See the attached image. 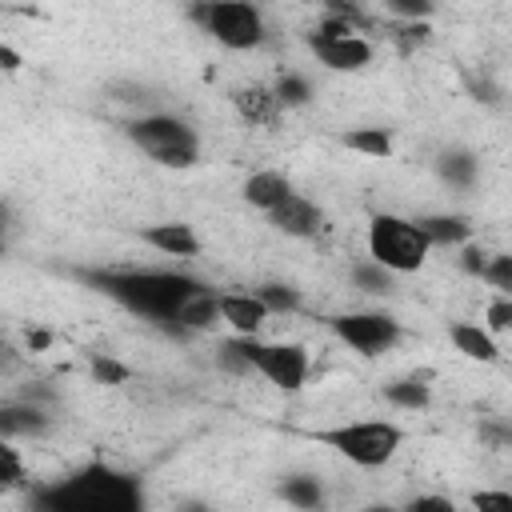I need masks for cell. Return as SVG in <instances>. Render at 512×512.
Listing matches in <instances>:
<instances>
[{
  "mask_svg": "<svg viewBox=\"0 0 512 512\" xmlns=\"http://www.w3.org/2000/svg\"><path fill=\"white\" fill-rule=\"evenodd\" d=\"M92 284L100 292H108L112 300H120L124 308L148 316V320H176V312L188 304V296H196L204 284L180 276V272H96Z\"/></svg>",
  "mask_w": 512,
  "mask_h": 512,
  "instance_id": "6da1fadb",
  "label": "cell"
},
{
  "mask_svg": "<svg viewBox=\"0 0 512 512\" xmlns=\"http://www.w3.org/2000/svg\"><path fill=\"white\" fill-rule=\"evenodd\" d=\"M36 504L44 508H140L136 484L104 464H88L84 472L68 476L64 484H56L52 492H40Z\"/></svg>",
  "mask_w": 512,
  "mask_h": 512,
  "instance_id": "7a4b0ae2",
  "label": "cell"
},
{
  "mask_svg": "<svg viewBox=\"0 0 512 512\" xmlns=\"http://www.w3.org/2000/svg\"><path fill=\"white\" fill-rule=\"evenodd\" d=\"M128 140L156 164L164 168H192L200 160V140L196 132L180 120V116H168V112H152V116H140L128 124Z\"/></svg>",
  "mask_w": 512,
  "mask_h": 512,
  "instance_id": "3957f363",
  "label": "cell"
},
{
  "mask_svg": "<svg viewBox=\"0 0 512 512\" xmlns=\"http://www.w3.org/2000/svg\"><path fill=\"white\" fill-rule=\"evenodd\" d=\"M428 252H432V240L424 236V228L416 220H404V216H392V212L372 216L368 256L376 264H384L388 272H416V268H424Z\"/></svg>",
  "mask_w": 512,
  "mask_h": 512,
  "instance_id": "277c9868",
  "label": "cell"
},
{
  "mask_svg": "<svg viewBox=\"0 0 512 512\" xmlns=\"http://www.w3.org/2000/svg\"><path fill=\"white\" fill-rule=\"evenodd\" d=\"M320 444L336 448L344 460L360 464V468H380L396 456V448L404 444V428L392 420H356V424H340V428H324L312 432Z\"/></svg>",
  "mask_w": 512,
  "mask_h": 512,
  "instance_id": "5b68a950",
  "label": "cell"
},
{
  "mask_svg": "<svg viewBox=\"0 0 512 512\" xmlns=\"http://www.w3.org/2000/svg\"><path fill=\"white\" fill-rule=\"evenodd\" d=\"M192 20L232 52H248L264 40V16L248 0H200L192 4Z\"/></svg>",
  "mask_w": 512,
  "mask_h": 512,
  "instance_id": "8992f818",
  "label": "cell"
},
{
  "mask_svg": "<svg viewBox=\"0 0 512 512\" xmlns=\"http://www.w3.org/2000/svg\"><path fill=\"white\" fill-rule=\"evenodd\" d=\"M328 324L360 356H380L400 340V324L388 312H344V316H332Z\"/></svg>",
  "mask_w": 512,
  "mask_h": 512,
  "instance_id": "52a82bcc",
  "label": "cell"
},
{
  "mask_svg": "<svg viewBox=\"0 0 512 512\" xmlns=\"http://www.w3.org/2000/svg\"><path fill=\"white\" fill-rule=\"evenodd\" d=\"M248 352L256 372L276 384L280 392H296L308 380V348L304 344H260L256 336H248Z\"/></svg>",
  "mask_w": 512,
  "mask_h": 512,
  "instance_id": "ba28073f",
  "label": "cell"
},
{
  "mask_svg": "<svg viewBox=\"0 0 512 512\" xmlns=\"http://www.w3.org/2000/svg\"><path fill=\"white\" fill-rule=\"evenodd\" d=\"M308 48L332 72H360V68L372 64V44L364 36H356V32L352 36H320V32H312Z\"/></svg>",
  "mask_w": 512,
  "mask_h": 512,
  "instance_id": "9c48e42d",
  "label": "cell"
},
{
  "mask_svg": "<svg viewBox=\"0 0 512 512\" xmlns=\"http://www.w3.org/2000/svg\"><path fill=\"white\" fill-rule=\"evenodd\" d=\"M268 220H272V228L276 232H284V236H316L320 228H324V212L308 200V196H300V192H288L272 212H268Z\"/></svg>",
  "mask_w": 512,
  "mask_h": 512,
  "instance_id": "30bf717a",
  "label": "cell"
},
{
  "mask_svg": "<svg viewBox=\"0 0 512 512\" xmlns=\"http://www.w3.org/2000/svg\"><path fill=\"white\" fill-rule=\"evenodd\" d=\"M220 316L236 336H256L272 312L256 292H220Z\"/></svg>",
  "mask_w": 512,
  "mask_h": 512,
  "instance_id": "8fae6325",
  "label": "cell"
},
{
  "mask_svg": "<svg viewBox=\"0 0 512 512\" xmlns=\"http://www.w3.org/2000/svg\"><path fill=\"white\" fill-rule=\"evenodd\" d=\"M232 104H236V112L248 120V124H276L280 120V96H276V88H260V84H248V88H236L232 92Z\"/></svg>",
  "mask_w": 512,
  "mask_h": 512,
  "instance_id": "7c38bea8",
  "label": "cell"
},
{
  "mask_svg": "<svg viewBox=\"0 0 512 512\" xmlns=\"http://www.w3.org/2000/svg\"><path fill=\"white\" fill-rule=\"evenodd\" d=\"M448 340H452V344H456V352H460V356H468V360H480V364H496V360H500V348H496L492 332H488V328H480V324L456 320V324H448Z\"/></svg>",
  "mask_w": 512,
  "mask_h": 512,
  "instance_id": "4fadbf2b",
  "label": "cell"
},
{
  "mask_svg": "<svg viewBox=\"0 0 512 512\" xmlns=\"http://www.w3.org/2000/svg\"><path fill=\"white\" fill-rule=\"evenodd\" d=\"M140 240L160 248L164 256H196L200 252V236L188 224H148V228H140Z\"/></svg>",
  "mask_w": 512,
  "mask_h": 512,
  "instance_id": "5bb4252c",
  "label": "cell"
},
{
  "mask_svg": "<svg viewBox=\"0 0 512 512\" xmlns=\"http://www.w3.org/2000/svg\"><path fill=\"white\" fill-rule=\"evenodd\" d=\"M288 192H292V184H288L280 172H272V168H260V172H252V176L244 180V200H248L252 208H260V212H272Z\"/></svg>",
  "mask_w": 512,
  "mask_h": 512,
  "instance_id": "9a60e30c",
  "label": "cell"
},
{
  "mask_svg": "<svg viewBox=\"0 0 512 512\" xmlns=\"http://www.w3.org/2000/svg\"><path fill=\"white\" fill-rule=\"evenodd\" d=\"M176 320H180L188 332H204V328H212L216 320H224V316H220V292L200 288L196 296H188V304L176 312Z\"/></svg>",
  "mask_w": 512,
  "mask_h": 512,
  "instance_id": "2e32d148",
  "label": "cell"
},
{
  "mask_svg": "<svg viewBox=\"0 0 512 512\" xmlns=\"http://www.w3.org/2000/svg\"><path fill=\"white\" fill-rule=\"evenodd\" d=\"M416 224L424 228V236H428L432 244H464V240L472 236V224H468L464 216H456V212H440V216H420Z\"/></svg>",
  "mask_w": 512,
  "mask_h": 512,
  "instance_id": "e0dca14e",
  "label": "cell"
},
{
  "mask_svg": "<svg viewBox=\"0 0 512 512\" xmlns=\"http://www.w3.org/2000/svg\"><path fill=\"white\" fill-rule=\"evenodd\" d=\"M344 148L360 152V156H372V160H388L392 156V132L388 128H352L340 136Z\"/></svg>",
  "mask_w": 512,
  "mask_h": 512,
  "instance_id": "ac0fdd59",
  "label": "cell"
},
{
  "mask_svg": "<svg viewBox=\"0 0 512 512\" xmlns=\"http://www.w3.org/2000/svg\"><path fill=\"white\" fill-rule=\"evenodd\" d=\"M48 428L44 412L32 408V404H20V408H4L0 412V432L12 440V436H40Z\"/></svg>",
  "mask_w": 512,
  "mask_h": 512,
  "instance_id": "d6986e66",
  "label": "cell"
},
{
  "mask_svg": "<svg viewBox=\"0 0 512 512\" xmlns=\"http://www.w3.org/2000/svg\"><path fill=\"white\" fill-rule=\"evenodd\" d=\"M384 400H388V404H396V408L420 412V408H428L432 392H428V384H420L416 376H408V380H392V384L384 388Z\"/></svg>",
  "mask_w": 512,
  "mask_h": 512,
  "instance_id": "ffe728a7",
  "label": "cell"
},
{
  "mask_svg": "<svg viewBox=\"0 0 512 512\" xmlns=\"http://www.w3.org/2000/svg\"><path fill=\"white\" fill-rule=\"evenodd\" d=\"M440 176H444L448 184H456V188H468V184L476 180V160H472V152H444V156H440Z\"/></svg>",
  "mask_w": 512,
  "mask_h": 512,
  "instance_id": "44dd1931",
  "label": "cell"
},
{
  "mask_svg": "<svg viewBox=\"0 0 512 512\" xmlns=\"http://www.w3.org/2000/svg\"><path fill=\"white\" fill-rule=\"evenodd\" d=\"M284 500L296 504V508H316V504L324 500L320 480H316V476H288V484H284Z\"/></svg>",
  "mask_w": 512,
  "mask_h": 512,
  "instance_id": "7402d4cb",
  "label": "cell"
},
{
  "mask_svg": "<svg viewBox=\"0 0 512 512\" xmlns=\"http://www.w3.org/2000/svg\"><path fill=\"white\" fill-rule=\"evenodd\" d=\"M256 296L268 304V312H300V304H304L300 292L288 288V284H260Z\"/></svg>",
  "mask_w": 512,
  "mask_h": 512,
  "instance_id": "603a6c76",
  "label": "cell"
},
{
  "mask_svg": "<svg viewBox=\"0 0 512 512\" xmlns=\"http://www.w3.org/2000/svg\"><path fill=\"white\" fill-rule=\"evenodd\" d=\"M480 280H488L496 292L512 296V256H508V252L488 256V268H484V276H480Z\"/></svg>",
  "mask_w": 512,
  "mask_h": 512,
  "instance_id": "cb8c5ba5",
  "label": "cell"
},
{
  "mask_svg": "<svg viewBox=\"0 0 512 512\" xmlns=\"http://www.w3.org/2000/svg\"><path fill=\"white\" fill-rule=\"evenodd\" d=\"M24 480V460H20V452L12 448V440L4 436V444H0V484L4 488H16Z\"/></svg>",
  "mask_w": 512,
  "mask_h": 512,
  "instance_id": "d4e9b609",
  "label": "cell"
},
{
  "mask_svg": "<svg viewBox=\"0 0 512 512\" xmlns=\"http://www.w3.org/2000/svg\"><path fill=\"white\" fill-rule=\"evenodd\" d=\"M276 96H280V104H284V108H300V104H308L312 88H308V80H304V76H284V80L276 84Z\"/></svg>",
  "mask_w": 512,
  "mask_h": 512,
  "instance_id": "484cf974",
  "label": "cell"
},
{
  "mask_svg": "<svg viewBox=\"0 0 512 512\" xmlns=\"http://www.w3.org/2000/svg\"><path fill=\"white\" fill-rule=\"evenodd\" d=\"M484 320H488V332H508V328H512V296L500 292L496 300H488Z\"/></svg>",
  "mask_w": 512,
  "mask_h": 512,
  "instance_id": "4316f807",
  "label": "cell"
},
{
  "mask_svg": "<svg viewBox=\"0 0 512 512\" xmlns=\"http://www.w3.org/2000/svg\"><path fill=\"white\" fill-rule=\"evenodd\" d=\"M92 376H96V384H124L128 380V364H120L112 356H92Z\"/></svg>",
  "mask_w": 512,
  "mask_h": 512,
  "instance_id": "83f0119b",
  "label": "cell"
},
{
  "mask_svg": "<svg viewBox=\"0 0 512 512\" xmlns=\"http://www.w3.org/2000/svg\"><path fill=\"white\" fill-rule=\"evenodd\" d=\"M384 8L392 16H400V20H428L436 4L432 0H384Z\"/></svg>",
  "mask_w": 512,
  "mask_h": 512,
  "instance_id": "f1b7e54d",
  "label": "cell"
},
{
  "mask_svg": "<svg viewBox=\"0 0 512 512\" xmlns=\"http://www.w3.org/2000/svg\"><path fill=\"white\" fill-rule=\"evenodd\" d=\"M356 284H364L368 292H388V268L384 264H360L356 268Z\"/></svg>",
  "mask_w": 512,
  "mask_h": 512,
  "instance_id": "f546056e",
  "label": "cell"
},
{
  "mask_svg": "<svg viewBox=\"0 0 512 512\" xmlns=\"http://www.w3.org/2000/svg\"><path fill=\"white\" fill-rule=\"evenodd\" d=\"M472 508H480V512H512V492H472Z\"/></svg>",
  "mask_w": 512,
  "mask_h": 512,
  "instance_id": "4dcf8cb0",
  "label": "cell"
},
{
  "mask_svg": "<svg viewBox=\"0 0 512 512\" xmlns=\"http://www.w3.org/2000/svg\"><path fill=\"white\" fill-rule=\"evenodd\" d=\"M480 440H484V444H496V448H500V444H512V424L484 420V424H480Z\"/></svg>",
  "mask_w": 512,
  "mask_h": 512,
  "instance_id": "1f68e13d",
  "label": "cell"
},
{
  "mask_svg": "<svg viewBox=\"0 0 512 512\" xmlns=\"http://www.w3.org/2000/svg\"><path fill=\"white\" fill-rule=\"evenodd\" d=\"M460 268H464L468 276H484V268H488V252H484V248H464Z\"/></svg>",
  "mask_w": 512,
  "mask_h": 512,
  "instance_id": "d6a6232c",
  "label": "cell"
},
{
  "mask_svg": "<svg viewBox=\"0 0 512 512\" xmlns=\"http://www.w3.org/2000/svg\"><path fill=\"white\" fill-rule=\"evenodd\" d=\"M0 64H4V72H16L24 60H20V52L12 44H0Z\"/></svg>",
  "mask_w": 512,
  "mask_h": 512,
  "instance_id": "836d02e7",
  "label": "cell"
},
{
  "mask_svg": "<svg viewBox=\"0 0 512 512\" xmlns=\"http://www.w3.org/2000/svg\"><path fill=\"white\" fill-rule=\"evenodd\" d=\"M48 344H52V332H48V328H32V332H28V348H32V352H44Z\"/></svg>",
  "mask_w": 512,
  "mask_h": 512,
  "instance_id": "e575fe53",
  "label": "cell"
},
{
  "mask_svg": "<svg viewBox=\"0 0 512 512\" xmlns=\"http://www.w3.org/2000/svg\"><path fill=\"white\" fill-rule=\"evenodd\" d=\"M412 508H440V512H452V500H444V496H416Z\"/></svg>",
  "mask_w": 512,
  "mask_h": 512,
  "instance_id": "d590c367",
  "label": "cell"
}]
</instances>
